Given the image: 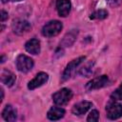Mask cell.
Segmentation results:
<instances>
[{
    "label": "cell",
    "instance_id": "30bf717a",
    "mask_svg": "<svg viewBox=\"0 0 122 122\" xmlns=\"http://www.w3.org/2000/svg\"><path fill=\"white\" fill-rule=\"evenodd\" d=\"M92 106V103L90 101H81L72 107L71 112L74 115H82L86 113L91 109Z\"/></svg>",
    "mask_w": 122,
    "mask_h": 122
},
{
    "label": "cell",
    "instance_id": "7c38bea8",
    "mask_svg": "<svg viewBox=\"0 0 122 122\" xmlns=\"http://www.w3.org/2000/svg\"><path fill=\"white\" fill-rule=\"evenodd\" d=\"M78 35V30H71V31L67 32L65 34V36L63 37L61 43H60V46L61 47H71L74 41L76 40V37Z\"/></svg>",
    "mask_w": 122,
    "mask_h": 122
},
{
    "label": "cell",
    "instance_id": "277c9868",
    "mask_svg": "<svg viewBox=\"0 0 122 122\" xmlns=\"http://www.w3.org/2000/svg\"><path fill=\"white\" fill-rule=\"evenodd\" d=\"M15 63H16L17 70L19 71H21V72H28V71H30L33 68V65H34L33 60L30 57H29V56H27L25 54L18 55L17 58H16Z\"/></svg>",
    "mask_w": 122,
    "mask_h": 122
},
{
    "label": "cell",
    "instance_id": "4fadbf2b",
    "mask_svg": "<svg viewBox=\"0 0 122 122\" xmlns=\"http://www.w3.org/2000/svg\"><path fill=\"white\" fill-rule=\"evenodd\" d=\"M25 49L30 54H34V55L39 54L40 53V41L36 38H32L25 44Z\"/></svg>",
    "mask_w": 122,
    "mask_h": 122
},
{
    "label": "cell",
    "instance_id": "ac0fdd59",
    "mask_svg": "<svg viewBox=\"0 0 122 122\" xmlns=\"http://www.w3.org/2000/svg\"><path fill=\"white\" fill-rule=\"evenodd\" d=\"M111 98L112 100H122V83L115 91H113V92L111 94Z\"/></svg>",
    "mask_w": 122,
    "mask_h": 122
},
{
    "label": "cell",
    "instance_id": "9c48e42d",
    "mask_svg": "<svg viewBox=\"0 0 122 122\" xmlns=\"http://www.w3.org/2000/svg\"><path fill=\"white\" fill-rule=\"evenodd\" d=\"M71 1L70 0H57L56 1V10L59 16L66 17L71 11Z\"/></svg>",
    "mask_w": 122,
    "mask_h": 122
},
{
    "label": "cell",
    "instance_id": "8992f818",
    "mask_svg": "<svg viewBox=\"0 0 122 122\" xmlns=\"http://www.w3.org/2000/svg\"><path fill=\"white\" fill-rule=\"evenodd\" d=\"M85 59H86L85 56H80V57H78V58H76V59L71 60V61L66 66V68H65V70H64V71H63V74H62V81L68 80V79L71 76V74L73 73V71H75V69H76Z\"/></svg>",
    "mask_w": 122,
    "mask_h": 122
},
{
    "label": "cell",
    "instance_id": "9a60e30c",
    "mask_svg": "<svg viewBox=\"0 0 122 122\" xmlns=\"http://www.w3.org/2000/svg\"><path fill=\"white\" fill-rule=\"evenodd\" d=\"M65 114V110L61 107H51L48 113H47V116L50 120H59L61 119Z\"/></svg>",
    "mask_w": 122,
    "mask_h": 122
},
{
    "label": "cell",
    "instance_id": "7a4b0ae2",
    "mask_svg": "<svg viewBox=\"0 0 122 122\" xmlns=\"http://www.w3.org/2000/svg\"><path fill=\"white\" fill-rule=\"evenodd\" d=\"M72 97V92L70 89L63 88L52 94V100L54 104L58 106L66 105Z\"/></svg>",
    "mask_w": 122,
    "mask_h": 122
},
{
    "label": "cell",
    "instance_id": "52a82bcc",
    "mask_svg": "<svg viewBox=\"0 0 122 122\" xmlns=\"http://www.w3.org/2000/svg\"><path fill=\"white\" fill-rule=\"evenodd\" d=\"M30 24L24 19H15L11 24V29L15 34L23 35L30 30Z\"/></svg>",
    "mask_w": 122,
    "mask_h": 122
},
{
    "label": "cell",
    "instance_id": "8fae6325",
    "mask_svg": "<svg viewBox=\"0 0 122 122\" xmlns=\"http://www.w3.org/2000/svg\"><path fill=\"white\" fill-rule=\"evenodd\" d=\"M2 117L5 121L8 122H13L17 118V112L11 105H6L2 112Z\"/></svg>",
    "mask_w": 122,
    "mask_h": 122
},
{
    "label": "cell",
    "instance_id": "2e32d148",
    "mask_svg": "<svg viewBox=\"0 0 122 122\" xmlns=\"http://www.w3.org/2000/svg\"><path fill=\"white\" fill-rule=\"evenodd\" d=\"M93 66H94V62L93 61H90L88 63H86L78 71V73L82 76H85V77H89L92 74V71H93Z\"/></svg>",
    "mask_w": 122,
    "mask_h": 122
},
{
    "label": "cell",
    "instance_id": "d6986e66",
    "mask_svg": "<svg viewBox=\"0 0 122 122\" xmlns=\"http://www.w3.org/2000/svg\"><path fill=\"white\" fill-rule=\"evenodd\" d=\"M98 120H99V112L96 110H92L89 113V115L87 117V121H89V122H97Z\"/></svg>",
    "mask_w": 122,
    "mask_h": 122
},
{
    "label": "cell",
    "instance_id": "ffe728a7",
    "mask_svg": "<svg viewBox=\"0 0 122 122\" xmlns=\"http://www.w3.org/2000/svg\"><path fill=\"white\" fill-rule=\"evenodd\" d=\"M122 0H107V3L112 7V8H115V7H118L120 4H121Z\"/></svg>",
    "mask_w": 122,
    "mask_h": 122
},
{
    "label": "cell",
    "instance_id": "e0dca14e",
    "mask_svg": "<svg viewBox=\"0 0 122 122\" xmlns=\"http://www.w3.org/2000/svg\"><path fill=\"white\" fill-rule=\"evenodd\" d=\"M107 16H108V11L106 10H95L94 12H92L90 15V18L101 20V19H105Z\"/></svg>",
    "mask_w": 122,
    "mask_h": 122
},
{
    "label": "cell",
    "instance_id": "7402d4cb",
    "mask_svg": "<svg viewBox=\"0 0 122 122\" xmlns=\"http://www.w3.org/2000/svg\"><path fill=\"white\" fill-rule=\"evenodd\" d=\"M19 2V1H22V0H2V3H6V2Z\"/></svg>",
    "mask_w": 122,
    "mask_h": 122
},
{
    "label": "cell",
    "instance_id": "ba28073f",
    "mask_svg": "<svg viewBox=\"0 0 122 122\" xmlns=\"http://www.w3.org/2000/svg\"><path fill=\"white\" fill-rule=\"evenodd\" d=\"M48 79H49L48 73H46L44 71H40L35 75V77L33 79H31L28 83V89L29 90H34L36 88H39L42 85H44L48 81Z\"/></svg>",
    "mask_w": 122,
    "mask_h": 122
},
{
    "label": "cell",
    "instance_id": "5b68a950",
    "mask_svg": "<svg viewBox=\"0 0 122 122\" xmlns=\"http://www.w3.org/2000/svg\"><path fill=\"white\" fill-rule=\"evenodd\" d=\"M108 83H109V77L107 75H100V76H97V77L92 79L91 81H89L86 84L85 88L88 92H90V91L101 89V88L107 86Z\"/></svg>",
    "mask_w": 122,
    "mask_h": 122
},
{
    "label": "cell",
    "instance_id": "3957f363",
    "mask_svg": "<svg viewBox=\"0 0 122 122\" xmlns=\"http://www.w3.org/2000/svg\"><path fill=\"white\" fill-rule=\"evenodd\" d=\"M106 112L108 118L112 120L118 119L122 116V105L112 99V101H110L106 106Z\"/></svg>",
    "mask_w": 122,
    "mask_h": 122
},
{
    "label": "cell",
    "instance_id": "44dd1931",
    "mask_svg": "<svg viewBox=\"0 0 122 122\" xmlns=\"http://www.w3.org/2000/svg\"><path fill=\"white\" fill-rule=\"evenodd\" d=\"M8 17H9L8 12L5 11L4 10H1V22H4L6 19H8Z\"/></svg>",
    "mask_w": 122,
    "mask_h": 122
},
{
    "label": "cell",
    "instance_id": "5bb4252c",
    "mask_svg": "<svg viewBox=\"0 0 122 122\" xmlns=\"http://www.w3.org/2000/svg\"><path fill=\"white\" fill-rule=\"evenodd\" d=\"M15 80H16V77H15L14 73H12L10 71L4 69L1 71V82L4 85H6L8 87H11L14 84Z\"/></svg>",
    "mask_w": 122,
    "mask_h": 122
},
{
    "label": "cell",
    "instance_id": "6da1fadb",
    "mask_svg": "<svg viewBox=\"0 0 122 122\" xmlns=\"http://www.w3.org/2000/svg\"><path fill=\"white\" fill-rule=\"evenodd\" d=\"M63 25L58 20H51L44 25L42 28V34L46 37H53L60 33Z\"/></svg>",
    "mask_w": 122,
    "mask_h": 122
}]
</instances>
